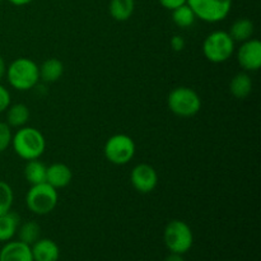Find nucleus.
I'll return each instance as SVG.
<instances>
[{
	"label": "nucleus",
	"instance_id": "nucleus-10",
	"mask_svg": "<svg viewBox=\"0 0 261 261\" xmlns=\"http://www.w3.org/2000/svg\"><path fill=\"white\" fill-rule=\"evenodd\" d=\"M237 61L246 71H257L261 66V42L257 38L241 42L237 50Z\"/></svg>",
	"mask_w": 261,
	"mask_h": 261
},
{
	"label": "nucleus",
	"instance_id": "nucleus-11",
	"mask_svg": "<svg viewBox=\"0 0 261 261\" xmlns=\"http://www.w3.org/2000/svg\"><path fill=\"white\" fill-rule=\"evenodd\" d=\"M0 261H33L31 246L19 240H10L0 250Z\"/></svg>",
	"mask_w": 261,
	"mask_h": 261
},
{
	"label": "nucleus",
	"instance_id": "nucleus-5",
	"mask_svg": "<svg viewBox=\"0 0 261 261\" xmlns=\"http://www.w3.org/2000/svg\"><path fill=\"white\" fill-rule=\"evenodd\" d=\"M168 109L180 117L195 116L201 109V99L198 92L189 87H177L167 97Z\"/></svg>",
	"mask_w": 261,
	"mask_h": 261
},
{
	"label": "nucleus",
	"instance_id": "nucleus-23",
	"mask_svg": "<svg viewBox=\"0 0 261 261\" xmlns=\"http://www.w3.org/2000/svg\"><path fill=\"white\" fill-rule=\"evenodd\" d=\"M13 201H14V193L12 186L0 180V216L12 211Z\"/></svg>",
	"mask_w": 261,
	"mask_h": 261
},
{
	"label": "nucleus",
	"instance_id": "nucleus-29",
	"mask_svg": "<svg viewBox=\"0 0 261 261\" xmlns=\"http://www.w3.org/2000/svg\"><path fill=\"white\" fill-rule=\"evenodd\" d=\"M8 2L13 5H17V7H23V5H27L30 3H32L33 0H8Z\"/></svg>",
	"mask_w": 261,
	"mask_h": 261
},
{
	"label": "nucleus",
	"instance_id": "nucleus-16",
	"mask_svg": "<svg viewBox=\"0 0 261 261\" xmlns=\"http://www.w3.org/2000/svg\"><path fill=\"white\" fill-rule=\"evenodd\" d=\"M254 31L255 27L251 19H249V18H239V19L232 23L228 33L234 42L241 43L250 40L254 35Z\"/></svg>",
	"mask_w": 261,
	"mask_h": 261
},
{
	"label": "nucleus",
	"instance_id": "nucleus-2",
	"mask_svg": "<svg viewBox=\"0 0 261 261\" xmlns=\"http://www.w3.org/2000/svg\"><path fill=\"white\" fill-rule=\"evenodd\" d=\"M8 82L17 91H30L40 82V71L36 61L28 58H18L7 66Z\"/></svg>",
	"mask_w": 261,
	"mask_h": 261
},
{
	"label": "nucleus",
	"instance_id": "nucleus-13",
	"mask_svg": "<svg viewBox=\"0 0 261 261\" xmlns=\"http://www.w3.org/2000/svg\"><path fill=\"white\" fill-rule=\"evenodd\" d=\"M33 261H58L60 257V249L58 244L50 239H38L31 245Z\"/></svg>",
	"mask_w": 261,
	"mask_h": 261
},
{
	"label": "nucleus",
	"instance_id": "nucleus-8",
	"mask_svg": "<svg viewBox=\"0 0 261 261\" xmlns=\"http://www.w3.org/2000/svg\"><path fill=\"white\" fill-rule=\"evenodd\" d=\"M196 18L206 23H218L228 17L232 0H186Z\"/></svg>",
	"mask_w": 261,
	"mask_h": 261
},
{
	"label": "nucleus",
	"instance_id": "nucleus-18",
	"mask_svg": "<svg viewBox=\"0 0 261 261\" xmlns=\"http://www.w3.org/2000/svg\"><path fill=\"white\" fill-rule=\"evenodd\" d=\"M135 9L134 0H111L109 12L111 17L117 22H125L133 15Z\"/></svg>",
	"mask_w": 261,
	"mask_h": 261
},
{
	"label": "nucleus",
	"instance_id": "nucleus-19",
	"mask_svg": "<svg viewBox=\"0 0 261 261\" xmlns=\"http://www.w3.org/2000/svg\"><path fill=\"white\" fill-rule=\"evenodd\" d=\"M30 119V109L23 103L12 105L7 109V124L10 127H22Z\"/></svg>",
	"mask_w": 261,
	"mask_h": 261
},
{
	"label": "nucleus",
	"instance_id": "nucleus-6",
	"mask_svg": "<svg viewBox=\"0 0 261 261\" xmlns=\"http://www.w3.org/2000/svg\"><path fill=\"white\" fill-rule=\"evenodd\" d=\"M234 41L226 31H214L203 42V54L213 64L226 63L234 53Z\"/></svg>",
	"mask_w": 261,
	"mask_h": 261
},
{
	"label": "nucleus",
	"instance_id": "nucleus-30",
	"mask_svg": "<svg viewBox=\"0 0 261 261\" xmlns=\"http://www.w3.org/2000/svg\"><path fill=\"white\" fill-rule=\"evenodd\" d=\"M5 71H7V65H5L4 59H3L2 56H0V81H2V79L4 78Z\"/></svg>",
	"mask_w": 261,
	"mask_h": 261
},
{
	"label": "nucleus",
	"instance_id": "nucleus-20",
	"mask_svg": "<svg viewBox=\"0 0 261 261\" xmlns=\"http://www.w3.org/2000/svg\"><path fill=\"white\" fill-rule=\"evenodd\" d=\"M46 166L41 161H28L24 167V177L31 185L46 182Z\"/></svg>",
	"mask_w": 261,
	"mask_h": 261
},
{
	"label": "nucleus",
	"instance_id": "nucleus-22",
	"mask_svg": "<svg viewBox=\"0 0 261 261\" xmlns=\"http://www.w3.org/2000/svg\"><path fill=\"white\" fill-rule=\"evenodd\" d=\"M172 20L177 27L189 28L195 23L196 17L191 8L188 4H184L172 10Z\"/></svg>",
	"mask_w": 261,
	"mask_h": 261
},
{
	"label": "nucleus",
	"instance_id": "nucleus-17",
	"mask_svg": "<svg viewBox=\"0 0 261 261\" xmlns=\"http://www.w3.org/2000/svg\"><path fill=\"white\" fill-rule=\"evenodd\" d=\"M19 227V216L14 212L0 216V242H8L17 234Z\"/></svg>",
	"mask_w": 261,
	"mask_h": 261
},
{
	"label": "nucleus",
	"instance_id": "nucleus-25",
	"mask_svg": "<svg viewBox=\"0 0 261 261\" xmlns=\"http://www.w3.org/2000/svg\"><path fill=\"white\" fill-rule=\"evenodd\" d=\"M10 93L4 86L0 84V114L7 111L8 107L10 106Z\"/></svg>",
	"mask_w": 261,
	"mask_h": 261
},
{
	"label": "nucleus",
	"instance_id": "nucleus-24",
	"mask_svg": "<svg viewBox=\"0 0 261 261\" xmlns=\"http://www.w3.org/2000/svg\"><path fill=\"white\" fill-rule=\"evenodd\" d=\"M12 129L7 122L0 121V153L7 150V148L12 144Z\"/></svg>",
	"mask_w": 261,
	"mask_h": 261
},
{
	"label": "nucleus",
	"instance_id": "nucleus-14",
	"mask_svg": "<svg viewBox=\"0 0 261 261\" xmlns=\"http://www.w3.org/2000/svg\"><path fill=\"white\" fill-rule=\"evenodd\" d=\"M38 71H40V81H43L45 83H54L63 76L64 65L59 59L51 58L38 66Z\"/></svg>",
	"mask_w": 261,
	"mask_h": 261
},
{
	"label": "nucleus",
	"instance_id": "nucleus-12",
	"mask_svg": "<svg viewBox=\"0 0 261 261\" xmlns=\"http://www.w3.org/2000/svg\"><path fill=\"white\" fill-rule=\"evenodd\" d=\"M73 178L70 167L65 163H53L46 168V182L53 188L58 189L66 188Z\"/></svg>",
	"mask_w": 261,
	"mask_h": 261
},
{
	"label": "nucleus",
	"instance_id": "nucleus-7",
	"mask_svg": "<svg viewBox=\"0 0 261 261\" xmlns=\"http://www.w3.org/2000/svg\"><path fill=\"white\" fill-rule=\"evenodd\" d=\"M135 142L126 134H115L105 143L103 153L110 163L116 166L127 165L134 158Z\"/></svg>",
	"mask_w": 261,
	"mask_h": 261
},
{
	"label": "nucleus",
	"instance_id": "nucleus-9",
	"mask_svg": "<svg viewBox=\"0 0 261 261\" xmlns=\"http://www.w3.org/2000/svg\"><path fill=\"white\" fill-rule=\"evenodd\" d=\"M130 181L138 193L149 194L157 188L158 173L153 166L148 163H139L132 170Z\"/></svg>",
	"mask_w": 261,
	"mask_h": 261
},
{
	"label": "nucleus",
	"instance_id": "nucleus-31",
	"mask_svg": "<svg viewBox=\"0 0 261 261\" xmlns=\"http://www.w3.org/2000/svg\"><path fill=\"white\" fill-rule=\"evenodd\" d=\"M3 2V0H0V3H2Z\"/></svg>",
	"mask_w": 261,
	"mask_h": 261
},
{
	"label": "nucleus",
	"instance_id": "nucleus-15",
	"mask_svg": "<svg viewBox=\"0 0 261 261\" xmlns=\"http://www.w3.org/2000/svg\"><path fill=\"white\" fill-rule=\"evenodd\" d=\"M252 91L251 76L245 71L237 73L229 83V92L237 99H245L250 96Z\"/></svg>",
	"mask_w": 261,
	"mask_h": 261
},
{
	"label": "nucleus",
	"instance_id": "nucleus-4",
	"mask_svg": "<svg viewBox=\"0 0 261 261\" xmlns=\"http://www.w3.org/2000/svg\"><path fill=\"white\" fill-rule=\"evenodd\" d=\"M58 190L47 182L31 185V189L25 195V205L37 216H46L51 213L58 205Z\"/></svg>",
	"mask_w": 261,
	"mask_h": 261
},
{
	"label": "nucleus",
	"instance_id": "nucleus-3",
	"mask_svg": "<svg viewBox=\"0 0 261 261\" xmlns=\"http://www.w3.org/2000/svg\"><path fill=\"white\" fill-rule=\"evenodd\" d=\"M163 241L168 251L184 255L191 250L194 245V233L190 226L180 219L168 222L163 232Z\"/></svg>",
	"mask_w": 261,
	"mask_h": 261
},
{
	"label": "nucleus",
	"instance_id": "nucleus-27",
	"mask_svg": "<svg viewBox=\"0 0 261 261\" xmlns=\"http://www.w3.org/2000/svg\"><path fill=\"white\" fill-rule=\"evenodd\" d=\"M160 4L167 10H175L176 8L186 4V0H158Z\"/></svg>",
	"mask_w": 261,
	"mask_h": 261
},
{
	"label": "nucleus",
	"instance_id": "nucleus-21",
	"mask_svg": "<svg viewBox=\"0 0 261 261\" xmlns=\"http://www.w3.org/2000/svg\"><path fill=\"white\" fill-rule=\"evenodd\" d=\"M18 237L19 241L24 242L27 245H33L41 236V227L38 226L37 222L28 221L23 223L22 226L18 227Z\"/></svg>",
	"mask_w": 261,
	"mask_h": 261
},
{
	"label": "nucleus",
	"instance_id": "nucleus-1",
	"mask_svg": "<svg viewBox=\"0 0 261 261\" xmlns=\"http://www.w3.org/2000/svg\"><path fill=\"white\" fill-rule=\"evenodd\" d=\"M13 150L24 161L38 160L45 153L46 139L42 133L32 126H22L12 138Z\"/></svg>",
	"mask_w": 261,
	"mask_h": 261
},
{
	"label": "nucleus",
	"instance_id": "nucleus-26",
	"mask_svg": "<svg viewBox=\"0 0 261 261\" xmlns=\"http://www.w3.org/2000/svg\"><path fill=\"white\" fill-rule=\"evenodd\" d=\"M185 40H184L182 36L180 35H175L172 38H171V47L173 48V51H176V53H180V51H182L184 48H185Z\"/></svg>",
	"mask_w": 261,
	"mask_h": 261
},
{
	"label": "nucleus",
	"instance_id": "nucleus-28",
	"mask_svg": "<svg viewBox=\"0 0 261 261\" xmlns=\"http://www.w3.org/2000/svg\"><path fill=\"white\" fill-rule=\"evenodd\" d=\"M165 261H185V259H184L182 255L173 254V252H171V254L166 257Z\"/></svg>",
	"mask_w": 261,
	"mask_h": 261
}]
</instances>
